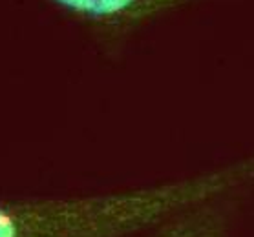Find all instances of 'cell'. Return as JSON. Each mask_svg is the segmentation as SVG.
<instances>
[{
    "mask_svg": "<svg viewBox=\"0 0 254 237\" xmlns=\"http://www.w3.org/2000/svg\"><path fill=\"white\" fill-rule=\"evenodd\" d=\"M254 186V153L185 179L132 190L0 201V237H132L210 197Z\"/></svg>",
    "mask_w": 254,
    "mask_h": 237,
    "instance_id": "1",
    "label": "cell"
},
{
    "mask_svg": "<svg viewBox=\"0 0 254 237\" xmlns=\"http://www.w3.org/2000/svg\"><path fill=\"white\" fill-rule=\"evenodd\" d=\"M73 17L104 28H128L146 22L194 0H52Z\"/></svg>",
    "mask_w": 254,
    "mask_h": 237,
    "instance_id": "3",
    "label": "cell"
},
{
    "mask_svg": "<svg viewBox=\"0 0 254 237\" xmlns=\"http://www.w3.org/2000/svg\"><path fill=\"white\" fill-rule=\"evenodd\" d=\"M240 195L229 193L190 204L141 237H231L232 214Z\"/></svg>",
    "mask_w": 254,
    "mask_h": 237,
    "instance_id": "2",
    "label": "cell"
}]
</instances>
